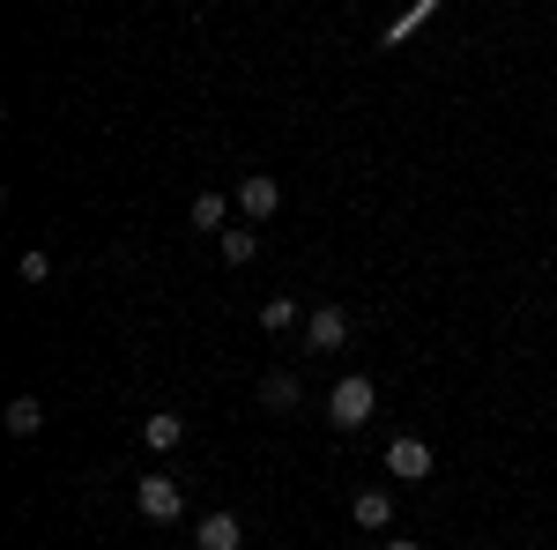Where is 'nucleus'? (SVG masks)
Masks as SVG:
<instances>
[{
  "mask_svg": "<svg viewBox=\"0 0 557 550\" xmlns=\"http://www.w3.org/2000/svg\"><path fill=\"white\" fill-rule=\"evenodd\" d=\"M372 410H380V387L364 380V372H349V380L327 387V417H335V431H357Z\"/></svg>",
  "mask_w": 557,
  "mask_h": 550,
  "instance_id": "nucleus-1",
  "label": "nucleus"
},
{
  "mask_svg": "<svg viewBox=\"0 0 557 550\" xmlns=\"http://www.w3.org/2000/svg\"><path fill=\"white\" fill-rule=\"evenodd\" d=\"M380 462H386V476H394V484H424L431 468H438V454H431V447L417 439V431H394Z\"/></svg>",
  "mask_w": 557,
  "mask_h": 550,
  "instance_id": "nucleus-2",
  "label": "nucleus"
},
{
  "mask_svg": "<svg viewBox=\"0 0 557 550\" xmlns=\"http://www.w3.org/2000/svg\"><path fill=\"white\" fill-rule=\"evenodd\" d=\"M134 513L157 521V528H172L178 513H186V491H178L172 476H141V484H134Z\"/></svg>",
  "mask_w": 557,
  "mask_h": 550,
  "instance_id": "nucleus-3",
  "label": "nucleus"
},
{
  "mask_svg": "<svg viewBox=\"0 0 557 550\" xmlns=\"http://www.w3.org/2000/svg\"><path fill=\"white\" fill-rule=\"evenodd\" d=\"M305 342H312V350H343V342H349V313H343V305L305 313Z\"/></svg>",
  "mask_w": 557,
  "mask_h": 550,
  "instance_id": "nucleus-4",
  "label": "nucleus"
},
{
  "mask_svg": "<svg viewBox=\"0 0 557 550\" xmlns=\"http://www.w3.org/2000/svg\"><path fill=\"white\" fill-rule=\"evenodd\" d=\"M275 209H283V186H275L268 171H253V179L238 186V216H253V223H268Z\"/></svg>",
  "mask_w": 557,
  "mask_h": 550,
  "instance_id": "nucleus-5",
  "label": "nucleus"
},
{
  "mask_svg": "<svg viewBox=\"0 0 557 550\" xmlns=\"http://www.w3.org/2000/svg\"><path fill=\"white\" fill-rule=\"evenodd\" d=\"M194 550H246V521H238V513H209V521L194 528Z\"/></svg>",
  "mask_w": 557,
  "mask_h": 550,
  "instance_id": "nucleus-6",
  "label": "nucleus"
},
{
  "mask_svg": "<svg viewBox=\"0 0 557 550\" xmlns=\"http://www.w3.org/2000/svg\"><path fill=\"white\" fill-rule=\"evenodd\" d=\"M349 521H357V528H372V536H386V528H394V499L372 484V491H357V499H349Z\"/></svg>",
  "mask_w": 557,
  "mask_h": 550,
  "instance_id": "nucleus-7",
  "label": "nucleus"
},
{
  "mask_svg": "<svg viewBox=\"0 0 557 550\" xmlns=\"http://www.w3.org/2000/svg\"><path fill=\"white\" fill-rule=\"evenodd\" d=\"M178 439H186V417H178V410H157V417L141 424V447H149V454H172Z\"/></svg>",
  "mask_w": 557,
  "mask_h": 550,
  "instance_id": "nucleus-8",
  "label": "nucleus"
},
{
  "mask_svg": "<svg viewBox=\"0 0 557 550\" xmlns=\"http://www.w3.org/2000/svg\"><path fill=\"white\" fill-rule=\"evenodd\" d=\"M8 431H15V439H38L45 431V402L38 394H15V402H8Z\"/></svg>",
  "mask_w": 557,
  "mask_h": 550,
  "instance_id": "nucleus-9",
  "label": "nucleus"
},
{
  "mask_svg": "<svg viewBox=\"0 0 557 550\" xmlns=\"http://www.w3.org/2000/svg\"><path fill=\"white\" fill-rule=\"evenodd\" d=\"M186 223H194V231H231V201H223V194H194Z\"/></svg>",
  "mask_w": 557,
  "mask_h": 550,
  "instance_id": "nucleus-10",
  "label": "nucleus"
},
{
  "mask_svg": "<svg viewBox=\"0 0 557 550\" xmlns=\"http://www.w3.org/2000/svg\"><path fill=\"white\" fill-rule=\"evenodd\" d=\"M260 328H275V335H290V328H305L298 297H268V305H260Z\"/></svg>",
  "mask_w": 557,
  "mask_h": 550,
  "instance_id": "nucleus-11",
  "label": "nucleus"
},
{
  "mask_svg": "<svg viewBox=\"0 0 557 550\" xmlns=\"http://www.w3.org/2000/svg\"><path fill=\"white\" fill-rule=\"evenodd\" d=\"M215 239H223V260H231V268H246V260L260 254V239L246 231V223H231V231H215Z\"/></svg>",
  "mask_w": 557,
  "mask_h": 550,
  "instance_id": "nucleus-12",
  "label": "nucleus"
},
{
  "mask_svg": "<svg viewBox=\"0 0 557 550\" xmlns=\"http://www.w3.org/2000/svg\"><path fill=\"white\" fill-rule=\"evenodd\" d=\"M298 394L305 387L290 380V372H268V380H260V402H268V410H298Z\"/></svg>",
  "mask_w": 557,
  "mask_h": 550,
  "instance_id": "nucleus-13",
  "label": "nucleus"
},
{
  "mask_svg": "<svg viewBox=\"0 0 557 550\" xmlns=\"http://www.w3.org/2000/svg\"><path fill=\"white\" fill-rule=\"evenodd\" d=\"M23 283H38V291H45V283H52V260H45V254H23Z\"/></svg>",
  "mask_w": 557,
  "mask_h": 550,
  "instance_id": "nucleus-14",
  "label": "nucleus"
},
{
  "mask_svg": "<svg viewBox=\"0 0 557 550\" xmlns=\"http://www.w3.org/2000/svg\"><path fill=\"white\" fill-rule=\"evenodd\" d=\"M386 550H424V543H409V536H394V543H386Z\"/></svg>",
  "mask_w": 557,
  "mask_h": 550,
  "instance_id": "nucleus-15",
  "label": "nucleus"
}]
</instances>
